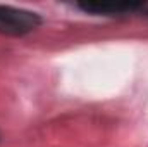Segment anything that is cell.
<instances>
[{"instance_id":"cell-1","label":"cell","mask_w":148,"mask_h":147,"mask_svg":"<svg viewBox=\"0 0 148 147\" xmlns=\"http://www.w3.org/2000/svg\"><path fill=\"white\" fill-rule=\"evenodd\" d=\"M41 24V17L28 9L0 5V35L23 37L35 31Z\"/></svg>"},{"instance_id":"cell-2","label":"cell","mask_w":148,"mask_h":147,"mask_svg":"<svg viewBox=\"0 0 148 147\" xmlns=\"http://www.w3.org/2000/svg\"><path fill=\"white\" fill-rule=\"evenodd\" d=\"M77 7L91 16H126L141 12V2H81Z\"/></svg>"},{"instance_id":"cell-3","label":"cell","mask_w":148,"mask_h":147,"mask_svg":"<svg viewBox=\"0 0 148 147\" xmlns=\"http://www.w3.org/2000/svg\"><path fill=\"white\" fill-rule=\"evenodd\" d=\"M141 12H145V16H148V3H143V9H141Z\"/></svg>"}]
</instances>
